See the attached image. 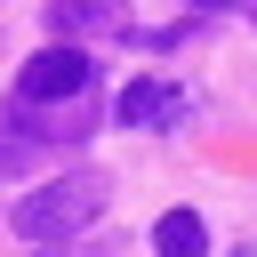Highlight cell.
Segmentation results:
<instances>
[{"mask_svg":"<svg viewBox=\"0 0 257 257\" xmlns=\"http://www.w3.org/2000/svg\"><path fill=\"white\" fill-rule=\"evenodd\" d=\"M104 177L96 169H72V177H48V185H32L24 201H16V241H72V233H88L96 217H104Z\"/></svg>","mask_w":257,"mask_h":257,"instance_id":"1","label":"cell"},{"mask_svg":"<svg viewBox=\"0 0 257 257\" xmlns=\"http://www.w3.org/2000/svg\"><path fill=\"white\" fill-rule=\"evenodd\" d=\"M56 40H104V32H128V0H48L40 8Z\"/></svg>","mask_w":257,"mask_h":257,"instance_id":"3","label":"cell"},{"mask_svg":"<svg viewBox=\"0 0 257 257\" xmlns=\"http://www.w3.org/2000/svg\"><path fill=\"white\" fill-rule=\"evenodd\" d=\"M112 120H120V128H177V120H185V88H169V80H128L120 104H112Z\"/></svg>","mask_w":257,"mask_h":257,"instance_id":"4","label":"cell"},{"mask_svg":"<svg viewBox=\"0 0 257 257\" xmlns=\"http://www.w3.org/2000/svg\"><path fill=\"white\" fill-rule=\"evenodd\" d=\"M88 96H96V64L80 56V40H56V48H40L24 72H16V120L24 112H64V120H80L88 112Z\"/></svg>","mask_w":257,"mask_h":257,"instance_id":"2","label":"cell"},{"mask_svg":"<svg viewBox=\"0 0 257 257\" xmlns=\"http://www.w3.org/2000/svg\"><path fill=\"white\" fill-rule=\"evenodd\" d=\"M249 24H257V0H249Z\"/></svg>","mask_w":257,"mask_h":257,"instance_id":"6","label":"cell"},{"mask_svg":"<svg viewBox=\"0 0 257 257\" xmlns=\"http://www.w3.org/2000/svg\"><path fill=\"white\" fill-rule=\"evenodd\" d=\"M153 249H161V257H201V249H209V225H201L193 209H169V217L153 225Z\"/></svg>","mask_w":257,"mask_h":257,"instance_id":"5","label":"cell"}]
</instances>
